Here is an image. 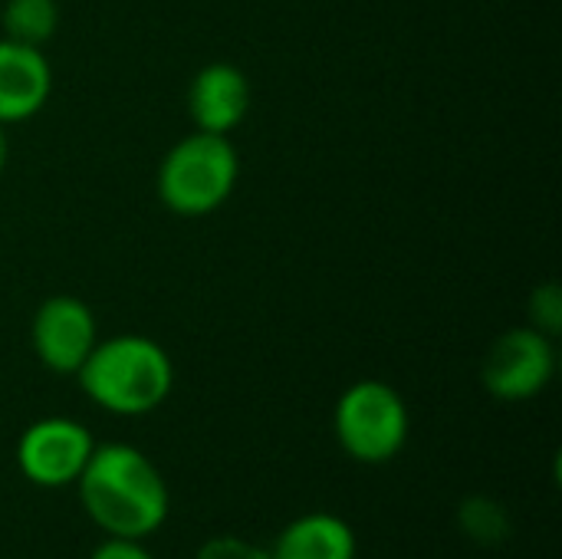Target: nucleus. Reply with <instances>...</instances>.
Wrapping results in <instances>:
<instances>
[{"label":"nucleus","mask_w":562,"mask_h":559,"mask_svg":"<svg viewBox=\"0 0 562 559\" xmlns=\"http://www.w3.org/2000/svg\"><path fill=\"white\" fill-rule=\"evenodd\" d=\"M79 504L86 517L119 540H148L171 511V491L158 465L135 445H95L79 481Z\"/></svg>","instance_id":"1"},{"label":"nucleus","mask_w":562,"mask_h":559,"mask_svg":"<svg viewBox=\"0 0 562 559\" xmlns=\"http://www.w3.org/2000/svg\"><path fill=\"white\" fill-rule=\"evenodd\" d=\"M76 379L86 399L102 412L138 418L168 402L175 389V362L155 339L122 333L99 339Z\"/></svg>","instance_id":"2"},{"label":"nucleus","mask_w":562,"mask_h":559,"mask_svg":"<svg viewBox=\"0 0 562 559\" xmlns=\"http://www.w3.org/2000/svg\"><path fill=\"white\" fill-rule=\"evenodd\" d=\"M237 175L240 161L231 138L194 128L165 152L155 188L171 214L204 217L234 194Z\"/></svg>","instance_id":"3"},{"label":"nucleus","mask_w":562,"mask_h":559,"mask_svg":"<svg viewBox=\"0 0 562 559\" xmlns=\"http://www.w3.org/2000/svg\"><path fill=\"white\" fill-rule=\"evenodd\" d=\"M339 448L359 465H385L402 455L412 432V415L398 389L379 379L352 382L333 415Z\"/></svg>","instance_id":"4"},{"label":"nucleus","mask_w":562,"mask_h":559,"mask_svg":"<svg viewBox=\"0 0 562 559\" xmlns=\"http://www.w3.org/2000/svg\"><path fill=\"white\" fill-rule=\"evenodd\" d=\"M92 448L95 438L82 422L49 415L23 428L16 441V468L33 488L59 491L79 481Z\"/></svg>","instance_id":"5"},{"label":"nucleus","mask_w":562,"mask_h":559,"mask_svg":"<svg viewBox=\"0 0 562 559\" xmlns=\"http://www.w3.org/2000/svg\"><path fill=\"white\" fill-rule=\"evenodd\" d=\"M557 372L553 336L537 326H517L494 339L484 356L481 382L497 402H527L537 399Z\"/></svg>","instance_id":"6"},{"label":"nucleus","mask_w":562,"mask_h":559,"mask_svg":"<svg viewBox=\"0 0 562 559\" xmlns=\"http://www.w3.org/2000/svg\"><path fill=\"white\" fill-rule=\"evenodd\" d=\"M30 343L36 359L56 376H76L99 343L95 316L79 297L59 293L36 306L30 323Z\"/></svg>","instance_id":"7"},{"label":"nucleus","mask_w":562,"mask_h":559,"mask_svg":"<svg viewBox=\"0 0 562 559\" xmlns=\"http://www.w3.org/2000/svg\"><path fill=\"white\" fill-rule=\"evenodd\" d=\"M250 112V82L234 63H207L188 86V115L198 132L227 135Z\"/></svg>","instance_id":"8"},{"label":"nucleus","mask_w":562,"mask_h":559,"mask_svg":"<svg viewBox=\"0 0 562 559\" xmlns=\"http://www.w3.org/2000/svg\"><path fill=\"white\" fill-rule=\"evenodd\" d=\"M53 89V69L40 46L0 40V125L33 119Z\"/></svg>","instance_id":"9"},{"label":"nucleus","mask_w":562,"mask_h":559,"mask_svg":"<svg viewBox=\"0 0 562 559\" xmlns=\"http://www.w3.org/2000/svg\"><path fill=\"white\" fill-rule=\"evenodd\" d=\"M359 537L339 514L313 511L290 521L270 547V559H356Z\"/></svg>","instance_id":"10"},{"label":"nucleus","mask_w":562,"mask_h":559,"mask_svg":"<svg viewBox=\"0 0 562 559\" xmlns=\"http://www.w3.org/2000/svg\"><path fill=\"white\" fill-rule=\"evenodd\" d=\"M3 30L16 43L43 46L59 23V7L56 0H7L3 3Z\"/></svg>","instance_id":"11"},{"label":"nucleus","mask_w":562,"mask_h":559,"mask_svg":"<svg viewBox=\"0 0 562 559\" xmlns=\"http://www.w3.org/2000/svg\"><path fill=\"white\" fill-rule=\"evenodd\" d=\"M458 524H461L464 537H471L481 547H497L510 534V514L497 501H491V497L464 501L461 511H458Z\"/></svg>","instance_id":"12"},{"label":"nucleus","mask_w":562,"mask_h":559,"mask_svg":"<svg viewBox=\"0 0 562 559\" xmlns=\"http://www.w3.org/2000/svg\"><path fill=\"white\" fill-rule=\"evenodd\" d=\"M194 559H270V550H263V547H257V544H250L244 537L221 534V537L204 540Z\"/></svg>","instance_id":"13"},{"label":"nucleus","mask_w":562,"mask_h":559,"mask_svg":"<svg viewBox=\"0 0 562 559\" xmlns=\"http://www.w3.org/2000/svg\"><path fill=\"white\" fill-rule=\"evenodd\" d=\"M530 316H533V326H537L540 333H547V336H557V333H560L562 300L557 283L533 290V297H530Z\"/></svg>","instance_id":"14"},{"label":"nucleus","mask_w":562,"mask_h":559,"mask_svg":"<svg viewBox=\"0 0 562 559\" xmlns=\"http://www.w3.org/2000/svg\"><path fill=\"white\" fill-rule=\"evenodd\" d=\"M89 559H155L145 547L142 540H119V537H105Z\"/></svg>","instance_id":"15"},{"label":"nucleus","mask_w":562,"mask_h":559,"mask_svg":"<svg viewBox=\"0 0 562 559\" xmlns=\"http://www.w3.org/2000/svg\"><path fill=\"white\" fill-rule=\"evenodd\" d=\"M7 158H10V138H7V132H3V125H0V175H3V168H7Z\"/></svg>","instance_id":"16"}]
</instances>
